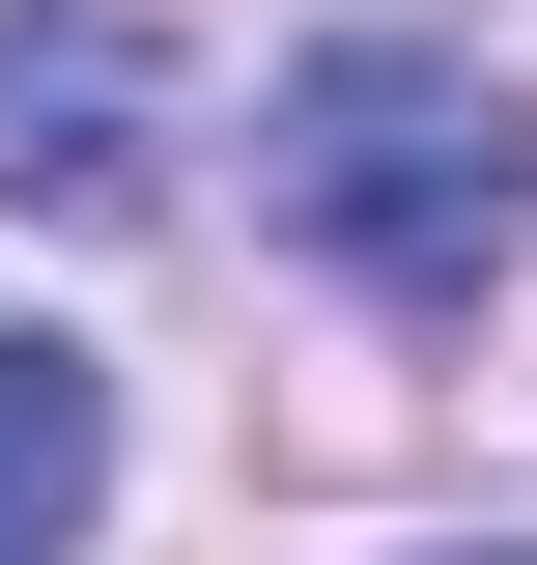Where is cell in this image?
Listing matches in <instances>:
<instances>
[{
    "label": "cell",
    "instance_id": "obj_1",
    "mask_svg": "<svg viewBox=\"0 0 537 565\" xmlns=\"http://www.w3.org/2000/svg\"><path fill=\"white\" fill-rule=\"evenodd\" d=\"M255 170H283V226H312L368 311H424V340H481V282L537 255V85L453 57V29H312L283 114H255Z\"/></svg>",
    "mask_w": 537,
    "mask_h": 565
},
{
    "label": "cell",
    "instance_id": "obj_2",
    "mask_svg": "<svg viewBox=\"0 0 537 565\" xmlns=\"http://www.w3.org/2000/svg\"><path fill=\"white\" fill-rule=\"evenodd\" d=\"M0 199H57V226L170 199V57H141V0H29V29H0Z\"/></svg>",
    "mask_w": 537,
    "mask_h": 565
},
{
    "label": "cell",
    "instance_id": "obj_3",
    "mask_svg": "<svg viewBox=\"0 0 537 565\" xmlns=\"http://www.w3.org/2000/svg\"><path fill=\"white\" fill-rule=\"evenodd\" d=\"M85 509H114V367L0 340V565H85Z\"/></svg>",
    "mask_w": 537,
    "mask_h": 565
},
{
    "label": "cell",
    "instance_id": "obj_4",
    "mask_svg": "<svg viewBox=\"0 0 537 565\" xmlns=\"http://www.w3.org/2000/svg\"><path fill=\"white\" fill-rule=\"evenodd\" d=\"M424 565H537V537H424Z\"/></svg>",
    "mask_w": 537,
    "mask_h": 565
}]
</instances>
